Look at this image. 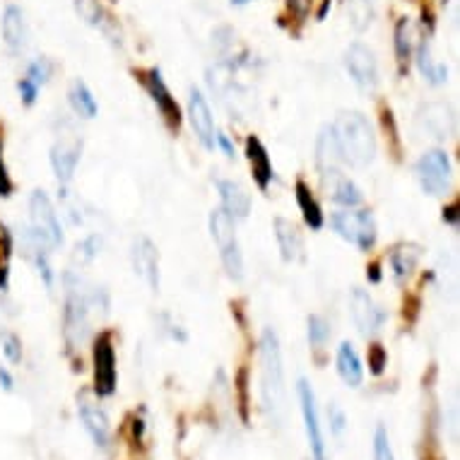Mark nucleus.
Listing matches in <instances>:
<instances>
[{
	"label": "nucleus",
	"mask_w": 460,
	"mask_h": 460,
	"mask_svg": "<svg viewBox=\"0 0 460 460\" xmlns=\"http://www.w3.org/2000/svg\"><path fill=\"white\" fill-rule=\"evenodd\" d=\"M340 157L352 166H367L376 157V136L369 119L359 111H340L331 126Z\"/></svg>",
	"instance_id": "obj_1"
},
{
	"label": "nucleus",
	"mask_w": 460,
	"mask_h": 460,
	"mask_svg": "<svg viewBox=\"0 0 460 460\" xmlns=\"http://www.w3.org/2000/svg\"><path fill=\"white\" fill-rule=\"evenodd\" d=\"M261 393L263 405L275 420L285 410V369H282V349L278 332L265 328L261 335Z\"/></svg>",
	"instance_id": "obj_2"
},
{
	"label": "nucleus",
	"mask_w": 460,
	"mask_h": 460,
	"mask_svg": "<svg viewBox=\"0 0 460 460\" xmlns=\"http://www.w3.org/2000/svg\"><path fill=\"white\" fill-rule=\"evenodd\" d=\"M210 234L219 249V258L225 265L226 275L232 279L243 278V256L239 249V239H236V219L226 215L222 208L212 210L210 215Z\"/></svg>",
	"instance_id": "obj_3"
},
{
	"label": "nucleus",
	"mask_w": 460,
	"mask_h": 460,
	"mask_svg": "<svg viewBox=\"0 0 460 460\" xmlns=\"http://www.w3.org/2000/svg\"><path fill=\"white\" fill-rule=\"evenodd\" d=\"M331 226L335 229V234L342 236L345 242L357 246L359 251L374 249L376 243V222L369 210H338L331 215Z\"/></svg>",
	"instance_id": "obj_4"
},
{
	"label": "nucleus",
	"mask_w": 460,
	"mask_h": 460,
	"mask_svg": "<svg viewBox=\"0 0 460 460\" xmlns=\"http://www.w3.org/2000/svg\"><path fill=\"white\" fill-rule=\"evenodd\" d=\"M68 295H66V309H63V335L68 348L83 345L87 338V328H90V296L80 292V287H73L66 279Z\"/></svg>",
	"instance_id": "obj_5"
},
{
	"label": "nucleus",
	"mask_w": 460,
	"mask_h": 460,
	"mask_svg": "<svg viewBox=\"0 0 460 460\" xmlns=\"http://www.w3.org/2000/svg\"><path fill=\"white\" fill-rule=\"evenodd\" d=\"M417 181L424 193L429 196H444L451 186V159L444 150L424 152L415 166Z\"/></svg>",
	"instance_id": "obj_6"
},
{
	"label": "nucleus",
	"mask_w": 460,
	"mask_h": 460,
	"mask_svg": "<svg viewBox=\"0 0 460 460\" xmlns=\"http://www.w3.org/2000/svg\"><path fill=\"white\" fill-rule=\"evenodd\" d=\"M30 219L31 229L44 239L51 249H58L63 243V226L58 212L53 208L51 198L44 190H34L30 196Z\"/></svg>",
	"instance_id": "obj_7"
},
{
	"label": "nucleus",
	"mask_w": 460,
	"mask_h": 460,
	"mask_svg": "<svg viewBox=\"0 0 460 460\" xmlns=\"http://www.w3.org/2000/svg\"><path fill=\"white\" fill-rule=\"evenodd\" d=\"M92 362H94V391L99 398H109L116 391V352H113L111 332H99L92 348Z\"/></svg>",
	"instance_id": "obj_8"
},
{
	"label": "nucleus",
	"mask_w": 460,
	"mask_h": 460,
	"mask_svg": "<svg viewBox=\"0 0 460 460\" xmlns=\"http://www.w3.org/2000/svg\"><path fill=\"white\" fill-rule=\"evenodd\" d=\"M296 393H299V405H302V417L304 427H306V437H309L311 453H314V460H328L325 458V434L323 424H321V417H318L316 408V393L309 385V381H299L296 385Z\"/></svg>",
	"instance_id": "obj_9"
},
{
	"label": "nucleus",
	"mask_w": 460,
	"mask_h": 460,
	"mask_svg": "<svg viewBox=\"0 0 460 460\" xmlns=\"http://www.w3.org/2000/svg\"><path fill=\"white\" fill-rule=\"evenodd\" d=\"M345 68H348L352 83L364 92L376 90L378 84V63L369 46L352 44L345 53Z\"/></svg>",
	"instance_id": "obj_10"
},
{
	"label": "nucleus",
	"mask_w": 460,
	"mask_h": 460,
	"mask_svg": "<svg viewBox=\"0 0 460 460\" xmlns=\"http://www.w3.org/2000/svg\"><path fill=\"white\" fill-rule=\"evenodd\" d=\"M349 316L355 321L357 331L369 338V335H374V332L384 325L385 311L371 299V295L367 289L355 287L352 295H349Z\"/></svg>",
	"instance_id": "obj_11"
},
{
	"label": "nucleus",
	"mask_w": 460,
	"mask_h": 460,
	"mask_svg": "<svg viewBox=\"0 0 460 460\" xmlns=\"http://www.w3.org/2000/svg\"><path fill=\"white\" fill-rule=\"evenodd\" d=\"M130 261H133V270L150 292H159V251L157 246L147 239V236H137L130 249Z\"/></svg>",
	"instance_id": "obj_12"
},
{
	"label": "nucleus",
	"mask_w": 460,
	"mask_h": 460,
	"mask_svg": "<svg viewBox=\"0 0 460 460\" xmlns=\"http://www.w3.org/2000/svg\"><path fill=\"white\" fill-rule=\"evenodd\" d=\"M417 130L422 133L424 137H431V140H446V137L453 133V111L451 106L444 104V102H434V104L422 106L417 111Z\"/></svg>",
	"instance_id": "obj_13"
},
{
	"label": "nucleus",
	"mask_w": 460,
	"mask_h": 460,
	"mask_svg": "<svg viewBox=\"0 0 460 460\" xmlns=\"http://www.w3.org/2000/svg\"><path fill=\"white\" fill-rule=\"evenodd\" d=\"M83 157V140L73 136H63L51 147V166L53 174L61 183H70L75 176V169Z\"/></svg>",
	"instance_id": "obj_14"
},
{
	"label": "nucleus",
	"mask_w": 460,
	"mask_h": 460,
	"mask_svg": "<svg viewBox=\"0 0 460 460\" xmlns=\"http://www.w3.org/2000/svg\"><path fill=\"white\" fill-rule=\"evenodd\" d=\"M145 84H147V92H150L152 102L157 104L166 126L172 130H179V126H181V109L176 104V99L172 97V92L166 87L162 73H159L157 68H152L150 73H147V77H145Z\"/></svg>",
	"instance_id": "obj_15"
},
{
	"label": "nucleus",
	"mask_w": 460,
	"mask_h": 460,
	"mask_svg": "<svg viewBox=\"0 0 460 460\" xmlns=\"http://www.w3.org/2000/svg\"><path fill=\"white\" fill-rule=\"evenodd\" d=\"M189 121L200 145L205 150H212L215 147V119H212L210 104H208V99L203 97L200 90H190Z\"/></svg>",
	"instance_id": "obj_16"
},
{
	"label": "nucleus",
	"mask_w": 460,
	"mask_h": 460,
	"mask_svg": "<svg viewBox=\"0 0 460 460\" xmlns=\"http://www.w3.org/2000/svg\"><path fill=\"white\" fill-rule=\"evenodd\" d=\"M77 415H80V422H83L84 431L90 434V438L99 448H109L111 446V424H109V417H106L104 410L99 408L94 400H80Z\"/></svg>",
	"instance_id": "obj_17"
},
{
	"label": "nucleus",
	"mask_w": 460,
	"mask_h": 460,
	"mask_svg": "<svg viewBox=\"0 0 460 460\" xmlns=\"http://www.w3.org/2000/svg\"><path fill=\"white\" fill-rule=\"evenodd\" d=\"M217 193L222 200V210L226 215H232L234 219H246L251 212V196L246 193L239 181L232 179H219L217 181Z\"/></svg>",
	"instance_id": "obj_18"
},
{
	"label": "nucleus",
	"mask_w": 460,
	"mask_h": 460,
	"mask_svg": "<svg viewBox=\"0 0 460 460\" xmlns=\"http://www.w3.org/2000/svg\"><path fill=\"white\" fill-rule=\"evenodd\" d=\"M323 183L325 189H328V196L338 205H345V208L362 205V190L357 189L355 181H349L348 176L342 174L340 169H328V172H323Z\"/></svg>",
	"instance_id": "obj_19"
},
{
	"label": "nucleus",
	"mask_w": 460,
	"mask_h": 460,
	"mask_svg": "<svg viewBox=\"0 0 460 460\" xmlns=\"http://www.w3.org/2000/svg\"><path fill=\"white\" fill-rule=\"evenodd\" d=\"M275 239H278L279 253L287 263H296L304 256V239L299 234L295 222H289L285 217L275 219Z\"/></svg>",
	"instance_id": "obj_20"
},
{
	"label": "nucleus",
	"mask_w": 460,
	"mask_h": 460,
	"mask_svg": "<svg viewBox=\"0 0 460 460\" xmlns=\"http://www.w3.org/2000/svg\"><path fill=\"white\" fill-rule=\"evenodd\" d=\"M0 31H3V41L8 44L10 51H22L27 46V22H24V13L17 5H8L0 20Z\"/></svg>",
	"instance_id": "obj_21"
},
{
	"label": "nucleus",
	"mask_w": 460,
	"mask_h": 460,
	"mask_svg": "<svg viewBox=\"0 0 460 460\" xmlns=\"http://www.w3.org/2000/svg\"><path fill=\"white\" fill-rule=\"evenodd\" d=\"M246 157L251 162V172H253V181L258 183V189L268 190L272 181V164L270 157H268V150L265 145L258 140L256 136L246 137Z\"/></svg>",
	"instance_id": "obj_22"
},
{
	"label": "nucleus",
	"mask_w": 460,
	"mask_h": 460,
	"mask_svg": "<svg viewBox=\"0 0 460 460\" xmlns=\"http://www.w3.org/2000/svg\"><path fill=\"white\" fill-rule=\"evenodd\" d=\"M338 374L340 378L349 385V388H359L364 381V367H362V359L357 355V349L349 345V342H342L338 348Z\"/></svg>",
	"instance_id": "obj_23"
},
{
	"label": "nucleus",
	"mask_w": 460,
	"mask_h": 460,
	"mask_svg": "<svg viewBox=\"0 0 460 460\" xmlns=\"http://www.w3.org/2000/svg\"><path fill=\"white\" fill-rule=\"evenodd\" d=\"M420 256H422V251L420 246L415 243H402L398 249H393L391 253V270H393V278L398 279H405L412 275V270L417 268L420 263Z\"/></svg>",
	"instance_id": "obj_24"
},
{
	"label": "nucleus",
	"mask_w": 460,
	"mask_h": 460,
	"mask_svg": "<svg viewBox=\"0 0 460 460\" xmlns=\"http://www.w3.org/2000/svg\"><path fill=\"white\" fill-rule=\"evenodd\" d=\"M316 162L321 166V172H328V169H338V164L342 162L340 157V147L335 143V136H332L331 126L321 128L316 137Z\"/></svg>",
	"instance_id": "obj_25"
},
{
	"label": "nucleus",
	"mask_w": 460,
	"mask_h": 460,
	"mask_svg": "<svg viewBox=\"0 0 460 460\" xmlns=\"http://www.w3.org/2000/svg\"><path fill=\"white\" fill-rule=\"evenodd\" d=\"M68 99L70 106H73V111H75L80 119H87V121H90V119L97 116V99H94L92 90L83 83V80H75V83H73V87H70L68 92Z\"/></svg>",
	"instance_id": "obj_26"
},
{
	"label": "nucleus",
	"mask_w": 460,
	"mask_h": 460,
	"mask_svg": "<svg viewBox=\"0 0 460 460\" xmlns=\"http://www.w3.org/2000/svg\"><path fill=\"white\" fill-rule=\"evenodd\" d=\"M296 203H299V210H302L306 225L318 232L325 222L323 210H321V205H318V200L314 198L311 189L304 181H296Z\"/></svg>",
	"instance_id": "obj_27"
},
{
	"label": "nucleus",
	"mask_w": 460,
	"mask_h": 460,
	"mask_svg": "<svg viewBox=\"0 0 460 460\" xmlns=\"http://www.w3.org/2000/svg\"><path fill=\"white\" fill-rule=\"evenodd\" d=\"M417 66L422 70L424 80H429L431 84H441L446 83V77H448V70H446L444 63H437L431 58V51H429V41L424 39L420 49H417Z\"/></svg>",
	"instance_id": "obj_28"
},
{
	"label": "nucleus",
	"mask_w": 460,
	"mask_h": 460,
	"mask_svg": "<svg viewBox=\"0 0 460 460\" xmlns=\"http://www.w3.org/2000/svg\"><path fill=\"white\" fill-rule=\"evenodd\" d=\"M412 51H415V30H412L408 17H402L395 27V56H398V63L402 68L408 66Z\"/></svg>",
	"instance_id": "obj_29"
},
{
	"label": "nucleus",
	"mask_w": 460,
	"mask_h": 460,
	"mask_svg": "<svg viewBox=\"0 0 460 460\" xmlns=\"http://www.w3.org/2000/svg\"><path fill=\"white\" fill-rule=\"evenodd\" d=\"M77 13H80L87 22L94 24V27H102V31L109 34V22H111V20H109V15L104 13L99 0H77Z\"/></svg>",
	"instance_id": "obj_30"
},
{
	"label": "nucleus",
	"mask_w": 460,
	"mask_h": 460,
	"mask_svg": "<svg viewBox=\"0 0 460 460\" xmlns=\"http://www.w3.org/2000/svg\"><path fill=\"white\" fill-rule=\"evenodd\" d=\"M10 256H13V236L8 226L0 225V289H8Z\"/></svg>",
	"instance_id": "obj_31"
},
{
	"label": "nucleus",
	"mask_w": 460,
	"mask_h": 460,
	"mask_svg": "<svg viewBox=\"0 0 460 460\" xmlns=\"http://www.w3.org/2000/svg\"><path fill=\"white\" fill-rule=\"evenodd\" d=\"M348 15L355 30H367L371 22V15H374L371 0H348Z\"/></svg>",
	"instance_id": "obj_32"
},
{
	"label": "nucleus",
	"mask_w": 460,
	"mask_h": 460,
	"mask_svg": "<svg viewBox=\"0 0 460 460\" xmlns=\"http://www.w3.org/2000/svg\"><path fill=\"white\" fill-rule=\"evenodd\" d=\"M331 335V328L323 316H309V342L311 348H323L325 340Z\"/></svg>",
	"instance_id": "obj_33"
},
{
	"label": "nucleus",
	"mask_w": 460,
	"mask_h": 460,
	"mask_svg": "<svg viewBox=\"0 0 460 460\" xmlns=\"http://www.w3.org/2000/svg\"><path fill=\"white\" fill-rule=\"evenodd\" d=\"M24 77L27 80H31V83L37 84L39 90L44 87L46 80L51 77V63L46 61V58H37V61H31L30 66H27V73H24Z\"/></svg>",
	"instance_id": "obj_34"
},
{
	"label": "nucleus",
	"mask_w": 460,
	"mask_h": 460,
	"mask_svg": "<svg viewBox=\"0 0 460 460\" xmlns=\"http://www.w3.org/2000/svg\"><path fill=\"white\" fill-rule=\"evenodd\" d=\"M374 460H395L391 448V438L384 427H376L374 431Z\"/></svg>",
	"instance_id": "obj_35"
},
{
	"label": "nucleus",
	"mask_w": 460,
	"mask_h": 460,
	"mask_svg": "<svg viewBox=\"0 0 460 460\" xmlns=\"http://www.w3.org/2000/svg\"><path fill=\"white\" fill-rule=\"evenodd\" d=\"M0 342H3V355L8 357L10 362H22V342H20L17 335H13V332H3V335H0Z\"/></svg>",
	"instance_id": "obj_36"
},
{
	"label": "nucleus",
	"mask_w": 460,
	"mask_h": 460,
	"mask_svg": "<svg viewBox=\"0 0 460 460\" xmlns=\"http://www.w3.org/2000/svg\"><path fill=\"white\" fill-rule=\"evenodd\" d=\"M17 90H20V99H22L24 106L34 104V102H37V97H39V92H41L37 84L31 83V80H27V77H22V80H20Z\"/></svg>",
	"instance_id": "obj_37"
},
{
	"label": "nucleus",
	"mask_w": 460,
	"mask_h": 460,
	"mask_svg": "<svg viewBox=\"0 0 460 460\" xmlns=\"http://www.w3.org/2000/svg\"><path fill=\"white\" fill-rule=\"evenodd\" d=\"M13 193V179L8 174V166L3 159V137H0V198H8Z\"/></svg>",
	"instance_id": "obj_38"
},
{
	"label": "nucleus",
	"mask_w": 460,
	"mask_h": 460,
	"mask_svg": "<svg viewBox=\"0 0 460 460\" xmlns=\"http://www.w3.org/2000/svg\"><path fill=\"white\" fill-rule=\"evenodd\" d=\"M99 246H102V242H99L97 236L84 239L83 243H77V258H80V261H92V258L99 253Z\"/></svg>",
	"instance_id": "obj_39"
},
{
	"label": "nucleus",
	"mask_w": 460,
	"mask_h": 460,
	"mask_svg": "<svg viewBox=\"0 0 460 460\" xmlns=\"http://www.w3.org/2000/svg\"><path fill=\"white\" fill-rule=\"evenodd\" d=\"M328 420H331V431L335 434V437H340L342 431H345V424H348V420H345V412L332 402L331 408H328Z\"/></svg>",
	"instance_id": "obj_40"
},
{
	"label": "nucleus",
	"mask_w": 460,
	"mask_h": 460,
	"mask_svg": "<svg viewBox=\"0 0 460 460\" xmlns=\"http://www.w3.org/2000/svg\"><path fill=\"white\" fill-rule=\"evenodd\" d=\"M385 364H388L385 349L381 348V345H374V348L369 349V367H371V371H374V374H381Z\"/></svg>",
	"instance_id": "obj_41"
},
{
	"label": "nucleus",
	"mask_w": 460,
	"mask_h": 460,
	"mask_svg": "<svg viewBox=\"0 0 460 460\" xmlns=\"http://www.w3.org/2000/svg\"><path fill=\"white\" fill-rule=\"evenodd\" d=\"M215 145H219V150L225 152V157L234 159V155H236L234 145H232V140H229L225 133H217V136H215Z\"/></svg>",
	"instance_id": "obj_42"
},
{
	"label": "nucleus",
	"mask_w": 460,
	"mask_h": 460,
	"mask_svg": "<svg viewBox=\"0 0 460 460\" xmlns=\"http://www.w3.org/2000/svg\"><path fill=\"white\" fill-rule=\"evenodd\" d=\"M13 385H15V381H13V376H10V371L0 364V388H5V391H13Z\"/></svg>",
	"instance_id": "obj_43"
},
{
	"label": "nucleus",
	"mask_w": 460,
	"mask_h": 460,
	"mask_svg": "<svg viewBox=\"0 0 460 460\" xmlns=\"http://www.w3.org/2000/svg\"><path fill=\"white\" fill-rule=\"evenodd\" d=\"M448 215H444V217H448V219H453V222H456V219H458V205H453V208H448Z\"/></svg>",
	"instance_id": "obj_44"
},
{
	"label": "nucleus",
	"mask_w": 460,
	"mask_h": 460,
	"mask_svg": "<svg viewBox=\"0 0 460 460\" xmlns=\"http://www.w3.org/2000/svg\"><path fill=\"white\" fill-rule=\"evenodd\" d=\"M253 0H232V5H249Z\"/></svg>",
	"instance_id": "obj_45"
}]
</instances>
